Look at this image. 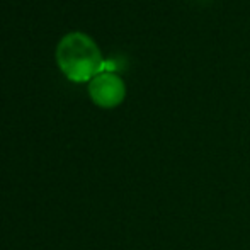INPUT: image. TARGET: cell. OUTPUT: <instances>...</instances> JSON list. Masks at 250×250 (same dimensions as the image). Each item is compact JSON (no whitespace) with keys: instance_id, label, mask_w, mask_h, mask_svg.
I'll list each match as a JSON object with an SVG mask.
<instances>
[{"instance_id":"1","label":"cell","mask_w":250,"mask_h":250,"mask_svg":"<svg viewBox=\"0 0 250 250\" xmlns=\"http://www.w3.org/2000/svg\"><path fill=\"white\" fill-rule=\"evenodd\" d=\"M56 63L72 82H90L105 68L97 43L82 31L62 36L56 44Z\"/></svg>"},{"instance_id":"2","label":"cell","mask_w":250,"mask_h":250,"mask_svg":"<svg viewBox=\"0 0 250 250\" xmlns=\"http://www.w3.org/2000/svg\"><path fill=\"white\" fill-rule=\"evenodd\" d=\"M89 96L99 107L111 109L125 101L126 85L118 73L104 68L89 82Z\"/></svg>"}]
</instances>
